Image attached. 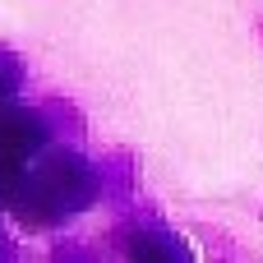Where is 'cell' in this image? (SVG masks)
Wrapping results in <instances>:
<instances>
[{
	"mask_svg": "<svg viewBox=\"0 0 263 263\" xmlns=\"http://www.w3.org/2000/svg\"><path fill=\"white\" fill-rule=\"evenodd\" d=\"M14 88H18V60L0 51V102H9V97H14Z\"/></svg>",
	"mask_w": 263,
	"mask_h": 263,
	"instance_id": "4",
	"label": "cell"
},
{
	"mask_svg": "<svg viewBox=\"0 0 263 263\" xmlns=\"http://www.w3.org/2000/svg\"><path fill=\"white\" fill-rule=\"evenodd\" d=\"M18 180H23V162H14V157H5V153H0V208H9V199H14V190H18Z\"/></svg>",
	"mask_w": 263,
	"mask_h": 263,
	"instance_id": "3",
	"label": "cell"
},
{
	"mask_svg": "<svg viewBox=\"0 0 263 263\" xmlns=\"http://www.w3.org/2000/svg\"><path fill=\"white\" fill-rule=\"evenodd\" d=\"M42 148H46V125H42V116L0 102V153L14 157V162H28V157H37Z\"/></svg>",
	"mask_w": 263,
	"mask_h": 263,
	"instance_id": "2",
	"label": "cell"
},
{
	"mask_svg": "<svg viewBox=\"0 0 263 263\" xmlns=\"http://www.w3.org/2000/svg\"><path fill=\"white\" fill-rule=\"evenodd\" d=\"M92 199H97V171L79 153H46L37 166H23L9 213L23 227H55L83 213Z\"/></svg>",
	"mask_w": 263,
	"mask_h": 263,
	"instance_id": "1",
	"label": "cell"
}]
</instances>
